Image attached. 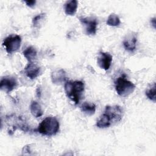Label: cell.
<instances>
[{"label": "cell", "mask_w": 156, "mask_h": 156, "mask_svg": "<svg viewBox=\"0 0 156 156\" xmlns=\"http://www.w3.org/2000/svg\"><path fill=\"white\" fill-rule=\"evenodd\" d=\"M112 121L107 115L105 113H102L96 122V126L101 129L107 128L112 125Z\"/></svg>", "instance_id": "cell-13"}, {"label": "cell", "mask_w": 156, "mask_h": 156, "mask_svg": "<svg viewBox=\"0 0 156 156\" xmlns=\"http://www.w3.org/2000/svg\"><path fill=\"white\" fill-rule=\"evenodd\" d=\"M24 73L30 79H34L39 76L40 67L36 63L30 62L24 68Z\"/></svg>", "instance_id": "cell-9"}, {"label": "cell", "mask_w": 156, "mask_h": 156, "mask_svg": "<svg viewBox=\"0 0 156 156\" xmlns=\"http://www.w3.org/2000/svg\"><path fill=\"white\" fill-rule=\"evenodd\" d=\"M24 2L26 4V5L30 7H32L35 5L36 3V1L35 0H31V1H24Z\"/></svg>", "instance_id": "cell-20"}, {"label": "cell", "mask_w": 156, "mask_h": 156, "mask_svg": "<svg viewBox=\"0 0 156 156\" xmlns=\"http://www.w3.org/2000/svg\"><path fill=\"white\" fill-rule=\"evenodd\" d=\"M45 16H46V14L43 13L38 14V15L34 17V18L32 19L33 26L34 27H38L39 26V24H40V23L41 22L42 20L44 19Z\"/></svg>", "instance_id": "cell-19"}, {"label": "cell", "mask_w": 156, "mask_h": 156, "mask_svg": "<svg viewBox=\"0 0 156 156\" xmlns=\"http://www.w3.org/2000/svg\"><path fill=\"white\" fill-rule=\"evenodd\" d=\"M80 109L82 112L88 116H91L96 112V105L94 103L84 102L80 106Z\"/></svg>", "instance_id": "cell-15"}, {"label": "cell", "mask_w": 156, "mask_h": 156, "mask_svg": "<svg viewBox=\"0 0 156 156\" xmlns=\"http://www.w3.org/2000/svg\"><path fill=\"white\" fill-rule=\"evenodd\" d=\"M104 113L109 117L112 123L120 121L123 116V110L119 105H107L105 107Z\"/></svg>", "instance_id": "cell-5"}, {"label": "cell", "mask_w": 156, "mask_h": 156, "mask_svg": "<svg viewBox=\"0 0 156 156\" xmlns=\"http://www.w3.org/2000/svg\"><path fill=\"white\" fill-rule=\"evenodd\" d=\"M18 85L16 79L11 76L3 77L0 82V88L6 93H9L13 90Z\"/></svg>", "instance_id": "cell-7"}, {"label": "cell", "mask_w": 156, "mask_h": 156, "mask_svg": "<svg viewBox=\"0 0 156 156\" xmlns=\"http://www.w3.org/2000/svg\"><path fill=\"white\" fill-rule=\"evenodd\" d=\"M106 23L107 25L110 26H118L120 24L121 21L117 15L115 13H111L108 16Z\"/></svg>", "instance_id": "cell-17"}, {"label": "cell", "mask_w": 156, "mask_h": 156, "mask_svg": "<svg viewBox=\"0 0 156 156\" xmlns=\"http://www.w3.org/2000/svg\"><path fill=\"white\" fill-rule=\"evenodd\" d=\"M113 57L109 52H99L97 57V63L100 68L108 70L111 65Z\"/></svg>", "instance_id": "cell-8"}, {"label": "cell", "mask_w": 156, "mask_h": 156, "mask_svg": "<svg viewBox=\"0 0 156 156\" xmlns=\"http://www.w3.org/2000/svg\"><path fill=\"white\" fill-rule=\"evenodd\" d=\"M21 43V38L18 35H10L6 37L2 42V45L4 47L6 52L9 54H12L17 51Z\"/></svg>", "instance_id": "cell-4"}, {"label": "cell", "mask_w": 156, "mask_h": 156, "mask_svg": "<svg viewBox=\"0 0 156 156\" xmlns=\"http://www.w3.org/2000/svg\"><path fill=\"white\" fill-rule=\"evenodd\" d=\"M79 20L84 26L87 35H94L96 34L97 26L98 24L96 18L93 17L79 18Z\"/></svg>", "instance_id": "cell-6"}, {"label": "cell", "mask_w": 156, "mask_h": 156, "mask_svg": "<svg viewBox=\"0 0 156 156\" xmlns=\"http://www.w3.org/2000/svg\"><path fill=\"white\" fill-rule=\"evenodd\" d=\"M23 54L24 57L27 60V61L30 62H32L36 58L37 52L35 48L32 46H28L26 48L23 52Z\"/></svg>", "instance_id": "cell-14"}, {"label": "cell", "mask_w": 156, "mask_h": 156, "mask_svg": "<svg viewBox=\"0 0 156 156\" xmlns=\"http://www.w3.org/2000/svg\"><path fill=\"white\" fill-rule=\"evenodd\" d=\"M60 124L54 116L45 118L38 125L37 132L42 135L51 136L56 135L59 131Z\"/></svg>", "instance_id": "cell-2"}, {"label": "cell", "mask_w": 156, "mask_h": 156, "mask_svg": "<svg viewBox=\"0 0 156 156\" xmlns=\"http://www.w3.org/2000/svg\"><path fill=\"white\" fill-rule=\"evenodd\" d=\"M115 90L117 94L121 97H126L132 93L135 89V85L128 80L124 75H122L115 82Z\"/></svg>", "instance_id": "cell-3"}, {"label": "cell", "mask_w": 156, "mask_h": 156, "mask_svg": "<svg viewBox=\"0 0 156 156\" xmlns=\"http://www.w3.org/2000/svg\"><path fill=\"white\" fill-rule=\"evenodd\" d=\"M51 79L53 83L60 85L67 80L66 72L63 69H55L51 72Z\"/></svg>", "instance_id": "cell-10"}, {"label": "cell", "mask_w": 156, "mask_h": 156, "mask_svg": "<svg viewBox=\"0 0 156 156\" xmlns=\"http://www.w3.org/2000/svg\"><path fill=\"white\" fill-rule=\"evenodd\" d=\"M151 24H152V26H154V28H155V18H153L152 20H151Z\"/></svg>", "instance_id": "cell-21"}, {"label": "cell", "mask_w": 156, "mask_h": 156, "mask_svg": "<svg viewBox=\"0 0 156 156\" xmlns=\"http://www.w3.org/2000/svg\"><path fill=\"white\" fill-rule=\"evenodd\" d=\"M155 83H154L151 86L146 90V95L149 99L155 102Z\"/></svg>", "instance_id": "cell-18"}, {"label": "cell", "mask_w": 156, "mask_h": 156, "mask_svg": "<svg viewBox=\"0 0 156 156\" xmlns=\"http://www.w3.org/2000/svg\"><path fill=\"white\" fill-rule=\"evenodd\" d=\"M30 111L32 115L35 118L41 116L43 113L40 105L37 101H32L30 103Z\"/></svg>", "instance_id": "cell-16"}, {"label": "cell", "mask_w": 156, "mask_h": 156, "mask_svg": "<svg viewBox=\"0 0 156 156\" xmlns=\"http://www.w3.org/2000/svg\"><path fill=\"white\" fill-rule=\"evenodd\" d=\"M137 37L136 34H130L124 38L122 43L124 48L130 51L133 52L136 49Z\"/></svg>", "instance_id": "cell-11"}, {"label": "cell", "mask_w": 156, "mask_h": 156, "mask_svg": "<svg viewBox=\"0 0 156 156\" xmlns=\"http://www.w3.org/2000/svg\"><path fill=\"white\" fill-rule=\"evenodd\" d=\"M64 87L67 97L76 105L78 104L84 91V83L81 80H66Z\"/></svg>", "instance_id": "cell-1"}, {"label": "cell", "mask_w": 156, "mask_h": 156, "mask_svg": "<svg viewBox=\"0 0 156 156\" xmlns=\"http://www.w3.org/2000/svg\"><path fill=\"white\" fill-rule=\"evenodd\" d=\"M78 7V2L76 0H71L67 1L64 5L65 13L67 15L73 16L77 11Z\"/></svg>", "instance_id": "cell-12"}]
</instances>
